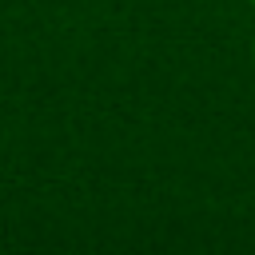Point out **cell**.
Listing matches in <instances>:
<instances>
[{"mask_svg":"<svg viewBox=\"0 0 255 255\" xmlns=\"http://www.w3.org/2000/svg\"><path fill=\"white\" fill-rule=\"evenodd\" d=\"M251 4H255V0H251Z\"/></svg>","mask_w":255,"mask_h":255,"instance_id":"6da1fadb","label":"cell"}]
</instances>
